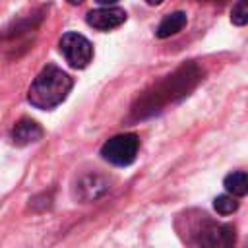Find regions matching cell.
Here are the masks:
<instances>
[{"instance_id":"6da1fadb","label":"cell","mask_w":248,"mask_h":248,"mask_svg":"<svg viewBox=\"0 0 248 248\" xmlns=\"http://www.w3.org/2000/svg\"><path fill=\"white\" fill-rule=\"evenodd\" d=\"M72 85H74V81L64 70H60L54 64H48L33 79V83L27 91V101L35 108L50 110V108L58 107L68 97Z\"/></svg>"},{"instance_id":"7a4b0ae2","label":"cell","mask_w":248,"mask_h":248,"mask_svg":"<svg viewBox=\"0 0 248 248\" xmlns=\"http://www.w3.org/2000/svg\"><path fill=\"white\" fill-rule=\"evenodd\" d=\"M198 79H200V72L196 70V66H188V68L184 66L176 74L167 76L165 81L155 85L153 91H149L134 110L140 112V114H143L145 110L147 112H155L161 105L172 101L176 95H186V91L190 87H194Z\"/></svg>"},{"instance_id":"3957f363","label":"cell","mask_w":248,"mask_h":248,"mask_svg":"<svg viewBox=\"0 0 248 248\" xmlns=\"http://www.w3.org/2000/svg\"><path fill=\"white\" fill-rule=\"evenodd\" d=\"M234 227L211 221L205 213L192 225V234H194V244L198 246H207V248H227L234 244Z\"/></svg>"},{"instance_id":"277c9868","label":"cell","mask_w":248,"mask_h":248,"mask_svg":"<svg viewBox=\"0 0 248 248\" xmlns=\"http://www.w3.org/2000/svg\"><path fill=\"white\" fill-rule=\"evenodd\" d=\"M138 149H140V138L128 132V134H118L107 140L105 145L101 147V155L105 161L116 167H128L130 163H134Z\"/></svg>"},{"instance_id":"5b68a950","label":"cell","mask_w":248,"mask_h":248,"mask_svg":"<svg viewBox=\"0 0 248 248\" xmlns=\"http://www.w3.org/2000/svg\"><path fill=\"white\" fill-rule=\"evenodd\" d=\"M58 46L66 62L76 70L85 68L93 58V45L79 33H74V31L64 33L58 41Z\"/></svg>"},{"instance_id":"8992f818","label":"cell","mask_w":248,"mask_h":248,"mask_svg":"<svg viewBox=\"0 0 248 248\" xmlns=\"http://www.w3.org/2000/svg\"><path fill=\"white\" fill-rule=\"evenodd\" d=\"M108 190H110V180L103 174H85L76 182V188H74L76 198H79L83 202L99 200Z\"/></svg>"},{"instance_id":"52a82bcc","label":"cell","mask_w":248,"mask_h":248,"mask_svg":"<svg viewBox=\"0 0 248 248\" xmlns=\"http://www.w3.org/2000/svg\"><path fill=\"white\" fill-rule=\"evenodd\" d=\"M126 21V12L116 6H105L87 14V25L99 31H110L120 27Z\"/></svg>"},{"instance_id":"ba28073f","label":"cell","mask_w":248,"mask_h":248,"mask_svg":"<svg viewBox=\"0 0 248 248\" xmlns=\"http://www.w3.org/2000/svg\"><path fill=\"white\" fill-rule=\"evenodd\" d=\"M43 128L39 122L31 120V118H21L14 124L12 132H10V138L16 145H29V143H35L43 138Z\"/></svg>"},{"instance_id":"9c48e42d","label":"cell","mask_w":248,"mask_h":248,"mask_svg":"<svg viewBox=\"0 0 248 248\" xmlns=\"http://www.w3.org/2000/svg\"><path fill=\"white\" fill-rule=\"evenodd\" d=\"M186 21H188V17H186L184 12H172V14H169V16L163 17V21L159 23L155 35L159 39H167L170 35H176L178 31H182V27L186 25Z\"/></svg>"},{"instance_id":"30bf717a","label":"cell","mask_w":248,"mask_h":248,"mask_svg":"<svg viewBox=\"0 0 248 248\" xmlns=\"http://www.w3.org/2000/svg\"><path fill=\"white\" fill-rule=\"evenodd\" d=\"M225 188L232 196H246L248 194V176L244 170H234L225 176Z\"/></svg>"},{"instance_id":"8fae6325","label":"cell","mask_w":248,"mask_h":248,"mask_svg":"<svg viewBox=\"0 0 248 248\" xmlns=\"http://www.w3.org/2000/svg\"><path fill=\"white\" fill-rule=\"evenodd\" d=\"M213 207H215V211L221 213V215H231V213H234V211L238 209V202H236L232 196L223 194V196H217V198L213 200Z\"/></svg>"},{"instance_id":"7c38bea8","label":"cell","mask_w":248,"mask_h":248,"mask_svg":"<svg viewBox=\"0 0 248 248\" xmlns=\"http://www.w3.org/2000/svg\"><path fill=\"white\" fill-rule=\"evenodd\" d=\"M246 2L248 0H238L234 6H232V12H231V21L234 25H246L248 23V8H246Z\"/></svg>"},{"instance_id":"4fadbf2b","label":"cell","mask_w":248,"mask_h":248,"mask_svg":"<svg viewBox=\"0 0 248 248\" xmlns=\"http://www.w3.org/2000/svg\"><path fill=\"white\" fill-rule=\"evenodd\" d=\"M97 4H101V6H112V4H116L118 0H95Z\"/></svg>"},{"instance_id":"5bb4252c","label":"cell","mask_w":248,"mask_h":248,"mask_svg":"<svg viewBox=\"0 0 248 248\" xmlns=\"http://www.w3.org/2000/svg\"><path fill=\"white\" fill-rule=\"evenodd\" d=\"M145 2H147V4H151V6H157V4H161L163 0H145Z\"/></svg>"},{"instance_id":"9a60e30c","label":"cell","mask_w":248,"mask_h":248,"mask_svg":"<svg viewBox=\"0 0 248 248\" xmlns=\"http://www.w3.org/2000/svg\"><path fill=\"white\" fill-rule=\"evenodd\" d=\"M68 2H70V4H74V6H78V4H81L83 0H68Z\"/></svg>"}]
</instances>
